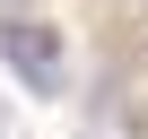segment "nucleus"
<instances>
[{"instance_id": "obj_1", "label": "nucleus", "mask_w": 148, "mask_h": 139, "mask_svg": "<svg viewBox=\"0 0 148 139\" xmlns=\"http://www.w3.org/2000/svg\"><path fill=\"white\" fill-rule=\"evenodd\" d=\"M0 52H9V70H18L35 96H61V70H70L61 26H44L35 9H9V18H0Z\"/></svg>"}]
</instances>
